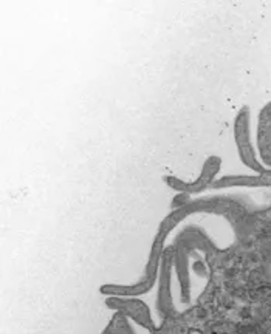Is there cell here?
Wrapping results in <instances>:
<instances>
[{"label": "cell", "instance_id": "obj_1", "mask_svg": "<svg viewBox=\"0 0 271 334\" xmlns=\"http://www.w3.org/2000/svg\"><path fill=\"white\" fill-rule=\"evenodd\" d=\"M259 148L262 158L266 164L271 166V104H268L262 115L259 123Z\"/></svg>", "mask_w": 271, "mask_h": 334}]
</instances>
